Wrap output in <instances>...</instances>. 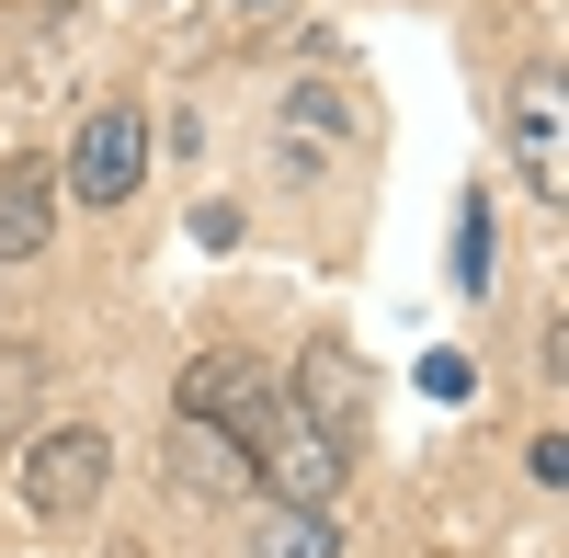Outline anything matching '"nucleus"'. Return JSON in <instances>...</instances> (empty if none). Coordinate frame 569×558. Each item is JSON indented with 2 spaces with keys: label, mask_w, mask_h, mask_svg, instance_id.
Wrapping results in <instances>:
<instances>
[{
  "label": "nucleus",
  "mask_w": 569,
  "mask_h": 558,
  "mask_svg": "<svg viewBox=\"0 0 569 558\" xmlns=\"http://www.w3.org/2000/svg\"><path fill=\"white\" fill-rule=\"evenodd\" d=\"M273 410H284V388L262 377V365L251 353H194V365H182V422H206V434H228V445H262V422H273Z\"/></svg>",
  "instance_id": "obj_1"
},
{
  "label": "nucleus",
  "mask_w": 569,
  "mask_h": 558,
  "mask_svg": "<svg viewBox=\"0 0 569 558\" xmlns=\"http://www.w3.org/2000/svg\"><path fill=\"white\" fill-rule=\"evenodd\" d=\"M103 468H114L103 434H80V422L46 434V445L23 456V514H34V525H80L91 501H103Z\"/></svg>",
  "instance_id": "obj_2"
},
{
  "label": "nucleus",
  "mask_w": 569,
  "mask_h": 558,
  "mask_svg": "<svg viewBox=\"0 0 569 558\" xmlns=\"http://www.w3.org/2000/svg\"><path fill=\"white\" fill-rule=\"evenodd\" d=\"M137 171H149V126H137V103H103L80 126V149H69V195L80 206H126Z\"/></svg>",
  "instance_id": "obj_3"
},
{
  "label": "nucleus",
  "mask_w": 569,
  "mask_h": 558,
  "mask_svg": "<svg viewBox=\"0 0 569 558\" xmlns=\"http://www.w3.org/2000/svg\"><path fill=\"white\" fill-rule=\"evenodd\" d=\"M251 468L273 479V501H319V514H330V490H342V445H330L319 422H297V410H273L262 445H251Z\"/></svg>",
  "instance_id": "obj_4"
},
{
  "label": "nucleus",
  "mask_w": 569,
  "mask_h": 558,
  "mask_svg": "<svg viewBox=\"0 0 569 558\" xmlns=\"http://www.w3.org/2000/svg\"><path fill=\"white\" fill-rule=\"evenodd\" d=\"M58 228V171L46 160H0V262H34Z\"/></svg>",
  "instance_id": "obj_5"
},
{
  "label": "nucleus",
  "mask_w": 569,
  "mask_h": 558,
  "mask_svg": "<svg viewBox=\"0 0 569 558\" xmlns=\"http://www.w3.org/2000/svg\"><path fill=\"white\" fill-rule=\"evenodd\" d=\"M512 160H525L536 195H558V80H525V91H512Z\"/></svg>",
  "instance_id": "obj_6"
},
{
  "label": "nucleus",
  "mask_w": 569,
  "mask_h": 558,
  "mask_svg": "<svg viewBox=\"0 0 569 558\" xmlns=\"http://www.w3.org/2000/svg\"><path fill=\"white\" fill-rule=\"evenodd\" d=\"M171 456H182V468H171V479H182V490H194V501H228V490H240V479H251V456H240V445H228V434H206V422H182V445H171Z\"/></svg>",
  "instance_id": "obj_7"
},
{
  "label": "nucleus",
  "mask_w": 569,
  "mask_h": 558,
  "mask_svg": "<svg viewBox=\"0 0 569 558\" xmlns=\"http://www.w3.org/2000/svg\"><path fill=\"white\" fill-rule=\"evenodd\" d=\"M251 558H342V536H330L319 501H273V514L251 525Z\"/></svg>",
  "instance_id": "obj_8"
},
{
  "label": "nucleus",
  "mask_w": 569,
  "mask_h": 558,
  "mask_svg": "<svg viewBox=\"0 0 569 558\" xmlns=\"http://www.w3.org/2000/svg\"><path fill=\"white\" fill-rule=\"evenodd\" d=\"M456 286H467V297H490V217H479V206L456 217Z\"/></svg>",
  "instance_id": "obj_9"
},
{
  "label": "nucleus",
  "mask_w": 569,
  "mask_h": 558,
  "mask_svg": "<svg viewBox=\"0 0 569 558\" xmlns=\"http://www.w3.org/2000/svg\"><path fill=\"white\" fill-rule=\"evenodd\" d=\"M421 399H467V353H421Z\"/></svg>",
  "instance_id": "obj_10"
}]
</instances>
